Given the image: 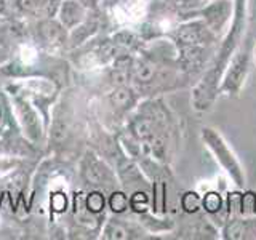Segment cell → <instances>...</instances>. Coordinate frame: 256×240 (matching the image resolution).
<instances>
[{
  "mask_svg": "<svg viewBox=\"0 0 256 240\" xmlns=\"http://www.w3.org/2000/svg\"><path fill=\"white\" fill-rule=\"evenodd\" d=\"M24 26L26 40L42 52L61 56L69 52V30L56 20V16L24 22Z\"/></svg>",
  "mask_w": 256,
  "mask_h": 240,
  "instance_id": "obj_11",
  "label": "cell"
},
{
  "mask_svg": "<svg viewBox=\"0 0 256 240\" xmlns=\"http://www.w3.org/2000/svg\"><path fill=\"white\" fill-rule=\"evenodd\" d=\"M130 84L141 100L165 96L190 86L180 68L174 45L165 37L144 42L136 52Z\"/></svg>",
  "mask_w": 256,
  "mask_h": 240,
  "instance_id": "obj_3",
  "label": "cell"
},
{
  "mask_svg": "<svg viewBox=\"0 0 256 240\" xmlns=\"http://www.w3.org/2000/svg\"><path fill=\"white\" fill-rule=\"evenodd\" d=\"M166 38H170L174 45L180 68L190 86L212 64L222 40L200 18L180 22Z\"/></svg>",
  "mask_w": 256,
  "mask_h": 240,
  "instance_id": "obj_4",
  "label": "cell"
},
{
  "mask_svg": "<svg viewBox=\"0 0 256 240\" xmlns=\"http://www.w3.org/2000/svg\"><path fill=\"white\" fill-rule=\"evenodd\" d=\"M178 212L182 214H196L202 212V192L188 189L178 196Z\"/></svg>",
  "mask_w": 256,
  "mask_h": 240,
  "instance_id": "obj_20",
  "label": "cell"
},
{
  "mask_svg": "<svg viewBox=\"0 0 256 240\" xmlns=\"http://www.w3.org/2000/svg\"><path fill=\"white\" fill-rule=\"evenodd\" d=\"M76 166V174L77 181L80 182V188L98 189L106 192V194L120 188L116 168L92 148H86L82 152V156L77 158Z\"/></svg>",
  "mask_w": 256,
  "mask_h": 240,
  "instance_id": "obj_8",
  "label": "cell"
},
{
  "mask_svg": "<svg viewBox=\"0 0 256 240\" xmlns=\"http://www.w3.org/2000/svg\"><path fill=\"white\" fill-rule=\"evenodd\" d=\"M168 238H200L214 240L220 238V228L208 218L204 212L196 214H180L176 218V228Z\"/></svg>",
  "mask_w": 256,
  "mask_h": 240,
  "instance_id": "obj_14",
  "label": "cell"
},
{
  "mask_svg": "<svg viewBox=\"0 0 256 240\" xmlns=\"http://www.w3.org/2000/svg\"><path fill=\"white\" fill-rule=\"evenodd\" d=\"M200 141L213 156L214 162L221 166V170L228 174L234 188L245 189L246 176L244 165L236 154L234 148L224 138V134L220 130H216L214 126H202L200 128Z\"/></svg>",
  "mask_w": 256,
  "mask_h": 240,
  "instance_id": "obj_9",
  "label": "cell"
},
{
  "mask_svg": "<svg viewBox=\"0 0 256 240\" xmlns=\"http://www.w3.org/2000/svg\"><path fill=\"white\" fill-rule=\"evenodd\" d=\"M248 18H246V0H234V16L226 32V36L236 42H242L246 34Z\"/></svg>",
  "mask_w": 256,
  "mask_h": 240,
  "instance_id": "obj_19",
  "label": "cell"
},
{
  "mask_svg": "<svg viewBox=\"0 0 256 240\" xmlns=\"http://www.w3.org/2000/svg\"><path fill=\"white\" fill-rule=\"evenodd\" d=\"M202 212L218 228L222 226V222L226 221V206H224V194L221 190L206 189L202 192Z\"/></svg>",
  "mask_w": 256,
  "mask_h": 240,
  "instance_id": "obj_18",
  "label": "cell"
},
{
  "mask_svg": "<svg viewBox=\"0 0 256 240\" xmlns=\"http://www.w3.org/2000/svg\"><path fill=\"white\" fill-rule=\"evenodd\" d=\"M88 94L84 88L70 84L62 88L53 104L46 132L45 154L61 162H77L88 144Z\"/></svg>",
  "mask_w": 256,
  "mask_h": 240,
  "instance_id": "obj_2",
  "label": "cell"
},
{
  "mask_svg": "<svg viewBox=\"0 0 256 240\" xmlns=\"http://www.w3.org/2000/svg\"><path fill=\"white\" fill-rule=\"evenodd\" d=\"M92 8H88L85 4L80 2V0H61L54 16H56V20L70 32L86 18V14Z\"/></svg>",
  "mask_w": 256,
  "mask_h": 240,
  "instance_id": "obj_17",
  "label": "cell"
},
{
  "mask_svg": "<svg viewBox=\"0 0 256 240\" xmlns=\"http://www.w3.org/2000/svg\"><path fill=\"white\" fill-rule=\"evenodd\" d=\"M118 141L134 160L150 157L173 166L181 146L180 117L164 96L144 98L126 118L124 130L118 133Z\"/></svg>",
  "mask_w": 256,
  "mask_h": 240,
  "instance_id": "obj_1",
  "label": "cell"
},
{
  "mask_svg": "<svg viewBox=\"0 0 256 240\" xmlns=\"http://www.w3.org/2000/svg\"><path fill=\"white\" fill-rule=\"evenodd\" d=\"M101 240H148L156 238L132 213L108 214L100 232Z\"/></svg>",
  "mask_w": 256,
  "mask_h": 240,
  "instance_id": "obj_13",
  "label": "cell"
},
{
  "mask_svg": "<svg viewBox=\"0 0 256 240\" xmlns=\"http://www.w3.org/2000/svg\"><path fill=\"white\" fill-rule=\"evenodd\" d=\"M2 20H4V18H2V16H0V21H2Z\"/></svg>",
  "mask_w": 256,
  "mask_h": 240,
  "instance_id": "obj_27",
  "label": "cell"
},
{
  "mask_svg": "<svg viewBox=\"0 0 256 240\" xmlns=\"http://www.w3.org/2000/svg\"><path fill=\"white\" fill-rule=\"evenodd\" d=\"M108 212L110 214L130 213V198H128V194L122 188H118L108 194Z\"/></svg>",
  "mask_w": 256,
  "mask_h": 240,
  "instance_id": "obj_21",
  "label": "cell"
},
{
  "mask_svg": "<svg viewBox=\"0 0 256 240\" xmlns=\"http://www.w3.org/2000/svg\"><path fill=\"white\" fill-rule=\"evenodd\" d=\"M253 64L256 66V38H254V42H253Z\"/></svg>",
  "mask_w": 256,
  "mask_h": 240,
  "instance_id": "obj_26",
  "label": "cell"
},
{
  "mask_svg": "<svg viewBox=\"0 0 256 240\" xmlns=\"http://www.w3.org/2000/svg\"><path fill=\"white\" fill-rule=\"evenodd\" d=\"M141 96L132 84L112 86L109 90L90 96V116L108 132L118 134L124 130L126 118L140 104Z\"/></svg>",
  "mask_w": 256,
  "mask_h": 240,
  "instance_id": "obj_5",
  "label": "cell"
},
{
  "mask_svg": "<svg viewBox=\"0 0 256 240\" xmlns=\"http://www.w3.org/2000/svg\"><path fill=\"white\" fill-rule=\"evenodd\" d=\"M10 52H8L6 50V48L4 46V45H0V68H2L4 66V64L8 61V58H10Z\"/></svg>",
  "mask_w": 256,
  "mask_h": 240,
  "instance_id": "obj_24",
  "label": "cell"
},
{
  "mask_svg": "<svg viewBox=\"0 0 256 240\" xmlns=\"http://www.w3.org/2000/svg\"><path fill=\"white\" fill-rule=\"evenodd\" d=\"M232 16H234V0H206L198 10L197 18L202 20L216 36L222 38L232 22Z\"/></svg>",
  "mask_w": 256,
  "mask_h": 240,
  "instance_id": "obj_15",
  "label": "cell"
},
{
  "mask_svg": "<svg viewBox=\"0 0 256 240\" xmlns=\"http://www.w3.org/2000/svg\"><path fill=\"white\" fill-rule=\"evenodd\" d=\"M60 2L61 0H6L0 5V16L22 22L52 18L56 14Z\"/></svg>",
  "mask_w": 256,
  "mask_h": 240,
  "instance_id": "obj_12",
  "label": "cell"
},
{
  "mask_svg": "<svg viewBox=\"0 0 256 240\" xmlns=\"http://www.w3.org/2000/svg\"><path fill=\"white\" fill-rule=\"evenodd\" d=\"M253 66V42L245 37L244 42L230 56L228 66L224 68L220 82V94L226 98H237L244 92L246 80Z\"/></svg>",
  "mask_w": 256,
  "mask_h": 240,
  "instance_id": "obj_10",
  "label": "cell"
},
{
  "mask_svg": "<svg viewBox=\"0 0 256 240\" xmlns=\"http://www.w3.org/2000/svg\"><path fill=\"white\" fill-rule=\"evenodd\" d=\"M82 4H85L88 8H101V2L100 0H80Z\"/></svg>",
  "mask_w": 256,
  "mask_h": 240,
  "instance_id": "obj_25",
  "label": "cell"
},
{
  "mask_svg": "<svg viewBox=\"0 0 256 240\" xmlns=\"http://www.w3.org/2000/svg\"><path fill=\"white\" fill-rule=\"evenodd\" d=\"M253 214H256V190L242 189V200H240L238 216H253Z\"/></svg>",
  "mask_w": 256,
  "mask_h": 240,
  "instance_id": "obj_22",
  "label": "cell"
},
{
  "mask_svg": "<svg viewBox=\"0 0 256 240\" xmlns=\"http://www.w3.org/2000/svg\"><path fill=\"white\" fill-rule=\"evenodd\" d=\"M221 240H256V214L226 218L220 228Z\"/></svg>",
  "mask_w": 256,
  "mask_h": 240,
  "instance_id": "obj_16",
  "label": "cell"
},
{
  "mask_svg": "<svg viewBox=\"0 0 256 240\" xmlns=\"http://www.w3.org/2000/svg\"><path fill=\"white\" fill-rule=\"evenodd\" d=\"M0 82H2V80H0ZM2 84H4L8 98H10L16 124H18L22 136L32 144V146L37 148L38 150H42L45 154L48 125L45 122L44 116L40 114V110L30 102V100L12 82V80H4Z\"/></svg>",
  "mask_w": 256,
  "mask_h": 240,
  "instance_id": "obj_6",
  "label": "cell"
},
{
  "mask_svg": "<svg viewBox=\"0 0 256 240\" xmlns=\"http://www.w3.org/2000/svg\"><path fill=\"white\" fill-rule=\"evenodd\" d=\"M44 154L24 138L12 109L10 98L0 82V156L32 158Z\"/></svg>",
  "mask_w": 256,
  "mask_h": 240,
  "instance_id": "obj_7",
  "label": "cell"
},
{
  "mask_svg": "<svg viewBox=\"0 0 256 240\" xmlns=\"http://www.w3.org/2000/svg\"><path fill=\"white\" fill-rule=\"evenodd\" d=\"M246 18L248 22H256V0H246Z\"/></svg>",
  "mask_w": 256,
  "mask_h": 240,
  "instance_id": "obj_23",
  "label": "cell"
}]
</instances>
